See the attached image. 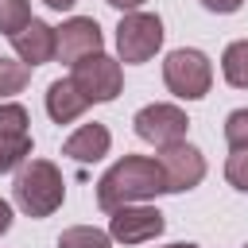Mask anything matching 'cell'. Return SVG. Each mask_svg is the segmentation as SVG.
<instances>
[{"instance_id":"6da1fadb","label":"cell","mask_w":248,"mask_h":248,"mask_svg":"<svg viewBox=\"0 0 248 248\" xmlns=\"http://www.w3.org/2000/svg\"><path fill=\"white\" fill-rule=\"evenodd\" d=\"M167 182H163V170L155 159H143V155H124L116 167L105 170V178L97 182V205L101 209H120V205H132V202H143V198H155L163 194Z\"/></svg>"},{"instance_id":"7a4b0ae2","label":"cell","mask_w":248,"mask_h":248,"mask_svg":"<svg viewBox=\"0 0 248 248\" xmlns=\"http://www.w3.org/2000/svg\"><path fill=\"white\" fill-rule=\"evenodd\" d=\"M12 190H16V202H19V209H23L27 217H50V213L62 205V194H66L62 170H58L50 159H31V163H23Z\"/></svg>"},{"instance_id":"3957f363","label":"cell","mask_w":248,"mask_h":248,"mask_svg":"<svg viewBox=\"0 0 248 248\" xmlns=\"http://www.w3.org/2000/svg\"><path fill=\"white\" fill-rule=\"evenodd\" d=\"M163 78H167V89L186 97V101H198L209 93V81H213V70H209V58L202 50H170L167 62H163Z\"/></svg>"},{"instance_id":"277c9868","label":"cell","mask_w":248,"mask_h":248,"mask_svg":"<svg viewBox=\"0 0 248 248\" xmlns=\"http://www.w3.org/2000/svg\"><path fill=\"white\" fill-rule=\"evenodd\" d=\"M163 46V23L151 12H132L116 27V50L120 62H147Z\"/></svg>"},{"instance_id":"5b68a950","label":"cell","mask_w":248,"mask_h":248,"mask_svg":"<svg viewBox=\"0 0 248 248\" xmlns=\"http://www.w3.org/2000/svg\"><path fill=\"white\" fill-rule=\"evenodd\" d=\"M74 85L89 97V101H112L124 85L120 78V62L108 54H89L81 62H74Z\"/></svg>"},{"instance_id":"8992f818","label":"cell","mask_w":248,"mask_h":248,"mask_svg":"<svg viewBox=\"0 0 248 248\" xmlns=\"http://www.w3.org/2000/svg\"><path fill=\"white\" fill-rule=\"evenodd\" d=\"M186 128H190V120H186V112L174 108V105H147V108L136 112V136L147 140V143H155V147L182 143Z\"/></svg>"},{"instance_id":"52a82bcc","label":"cell","mask_w":248,"mask_h":248,"mask_svg":"<svg viewBox=\"0 0 248 248\" xmlns=\"http://www.w3.org/2000/svg\"><path fill=\"white\" fill-rule=\"evenodd\" d=\"M155 163H159L163 182H167V190H170V194L198 186V182H202V174H205V159H202V151H198V147H190V143H170V147H163Z\"/></svg>"},{"instance_id":"ba28073f","label":"cell","mask_w":248,"mask_h":248,"mask_svg":"<svg viewBox=\"0 0 248 248\" xmlns=\"http://www.w3.org/2000/svg\"><path fill=\"white\" fill-rule=\"evenodd\" d=\"M54 54L62 62H81L89 54H101V27L89 16H74L62 27H54Z\"/></svg>"},{"instance_id":"9c48e42d","label":"cell","mask_w":248,"mask_h":248,"mask_svg":"<svg viewBox=\"0 0 248 248\" xmlns=\"http://www.w3.org/2000/svg\"><path fill=\"white\" fill-rule=\"evenodd\" d=\"M163 232V213L151 209V205H120L112 209V229L108 236L120 240V244H143V240H155Z\"/></svg>"},{"instance_id":"30bf717a","label":"cell","mask_w":248,"mask_h":248,"mask_svg":"<svg viewBox=\"0 0 248 248\" xmlns=\"http://www.w3.org/2000/svg\"><path fill=\"white\" fill-rule=\"evenodd\" d=\"M12 46L23 58V66H43L54 58V27H46L43 19H31L23 31L12 35Z\"/></svg>"},{"instance_id":"8fae6325","label":"cell","mask_w":248,"mask_h":248,"mask_svg":"<svg viewBox=\"0 0 248 248\" xmlns=\"http://www.w3.org/2000/svg\"><path fill=\"white\" fill-rule=\"evenodd\" d=\"M89 105H93V101L74 85V78H58V81L46 85V112H50L54 124H70V120H78Z\"/></svg>"},{"instance_id":"7c38bea8","label":"cell","mask_w":248,"mask_h":248,"mask_svg":"<svg viewBox=\"0 0 248 248\" xmlns=\"http://www.w3.org/2000/svg\"><path fill=\"white\" fill-rule=\"evenodd\" d=\"M70 159H78V163H97L105 151H108V128L105 124H85V128H78L70 140H66V147H62Z\"/></svg>"},{"instance_id":"4fadbf2b","label":"cell","mask_w":248,"mask_h":248,"mask_svg":"<svg viewBox=\"0 0 248 248\" xmlns=\"http://www.w3.org/2000/svg\"><path fill=\"white\" fill-rule=\"evenodd\" d=\"M221 70H225L229 85H236V89H248V39H240V43H232V46L225 50V58H221Z\"/></svg>"},{"instance_id":"5bb4252c","label":"cell","mask_w":248,"mask_h":248,"mask_svg":"<svg viewBox=\"0 0 248 248\" xmlns=\"http://www.w3.org/2000/svg\"><path fill=\"white\" fill-rule=\"evenodd\" d=\"M27 155H31V136H0V174L23 167Z\"/></svg>"},{"instance_id":"9a60e30c","label":"cell","mask_w":248,"mask_h":248,"mask_svg":"<svg viewBox=\"0 0 248 248\" xmlns=\"http://www.w3.org/2000/svg\"><path fill=\"white\" fill-rule=\"evenodd\" d=\"M108 232L101 229H89V225H78V229H66L58 236V248H108Z\"/></svg>"},{"instance_id":"2e32d148","label":"cell","mask_w":248,"mask_h":248,"mask_svg":"<svg viewBox=\"0 0 248 248\" xmlns=\"http://www.w3.org/2000/svg\"><path fill=\"white\" fill-rule=\"evenodd\" d=\"M31 23V4L27 0H0V31L16 35Z\"/></svg>"},{"instance_id":"e0dca14e","label":"cell","mask_w":248,"mask_h":248,"mask_svg":"<svg viewBox=\"0 0 248 248\" xmlns=\"http://www.w3.org/2000/svg\"><path fill=\"white\" fill-rule=\"evenodd\" d=\"M27 78H31V70H27L23 62H16V58H0V97L19 93V89L27 85Z\"/></svg>"},{"instance_id":"ac0fdd59","label":"cell","mask_w":248,"mask_h":248,"mask_svg":"<svg viewBox=\"0 0 248 248\" xmlns=\"http://www.w3.org/2000/svg\"><path fill=\"white\" fill-rule=\"evenodd\" d=\"M27 124L23 105H0V136H27Z\"/></svg>"},{"instance_id":"d6986e66","label":"cell","mask_w":248,"mask_h":248,"mask_svg":"<svg viewBox=\"0 0 248 248\" xmlns=\"http://www.w3.org/2000/svg\"><path fill=\"white\" fill-rule=\"evenodd\" d=\"M225 140L232 143V151H244V147H248V108L229 112V120H225Z\"/></svg>"},{"instance_id":"ffe728a7","label":"cell","mask_w":248,"mask_h":248,"mask_svg":"<svg viewBox=\"0 0 248 248\" xmlns=\"http://www.w3.org/2000/svg\"><path fill=\"white\" fill-rule=\"evenodd\" d=\"M225 178H229L236 190H244V194H248V147L229 155V163H225Z\"/></svg>"},{"instance_id":"44dd1931","label":"cell","mask_w":248,"mask_h":248,"mask_svg":"<svg viewBox=\"0 0 248 248\" xmlns=\"http://www.w3.org/2000/svg\"><path fill=\"white\" fill-rule=\"evenodd\" d=\"M202 4H205L209 12H236L244 0H202Z\"/></svg>"},{"instance_id":"7402d4cb","label":"cell","mask_w":248,"mask_h":248,"mask_svg":"<svg viewBox=\"0 0 248 248\" xmlns=\"http://www.w3.org/2000/svg\"><path fill=\"white\" fill-rule=\"evenodd\" d=\"M8 229H12V205H8V202H0V236H4Z\"/></svg>"},{"instance_id":"603a6c76","label":"cell","mask_w":248,"mask_h":248,"mask_svg":"<svg viewBox=\"0 0 248 248\" xmlns=\"http://www.w3.org/2000/svg\"><path fill=\"white\" fill-rule=\"evenodd\" d=\"M43 4H50V8H58V12H62V8H74L78 0H43Z\"/></svg>"},{"instance_id":"cb8c5ba5","label":"cell","mask_w":248,"mask_h":248,"mask_svg":"<svg viewBox=\"0 0 248 248\" xmlns=\"http://www.w3.org/2000/svg\"><path fill=\"white\" fill-rule=\"evenodd\" d=\"M108 4H112V8H140L143 0H108Z\"/></svg>"},{"instance_id":"d4e9b609","label":"cell","mask_w":248,"mask_h":248,"mask_svg":"<svg viewBox=\"0 0 248 248\" xmlns=\"http://www.w3.org/2000/svg\"><path fill=\"white\" fill-rule=\"evenodd\" d=\"M170 248H198V244H170Z\"/></svg>"}]
</instances>
